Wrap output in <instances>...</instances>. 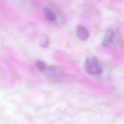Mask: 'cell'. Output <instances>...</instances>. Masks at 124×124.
Masks as SVG:
<instances>
[{
	"label": "cell",
	"instance_id": "cell-1",
	"mask_svg": "<svg viewBox=\"0 0 124 124\" xmlns=\"http://www.w3.org/2000/svg\"><path fill=\"white\" fill-rule=\"evenodd\" d=\"M85 69L92 75H99L102 73V67L99 60L95 57H89L85 62Z\"/></svg>",
	"mask_w": 124,
	"mask_h": 124
},
{
	"label": "cell",
	"instance_id": "cell-6",
	"mask_svg": "<svg viewBox=\"0 0 124 124\" xmlns=\"http://www.w3.org/2000/svg\"><path fill=\"white\" fill-rule=\"evenodd\" d=\"M49 43V39L48 36L46 35H44L41 37V39L39 41V44L42 47H47Z\"/></svg>",
	"mask_w": 124,
	"mask_h": 124
},
{
	"label": "cell",
	"instance_id": "cell-4",
	"mask_svg": "<svg viewBox=\"0 0 124 124\" xmlns=\"http://www.w3.org/2000/svg\"><path fill=\"white\" fill-rule=\"evenodd\" d=\"M44 15L47 21L50 22H54L56 20L57 16L56 13L48 7H46L44 9Z\"/></svg>",
	"mask_w": 124,
	"mask_h": 124
},
{
	"label": "cell",
	"instance_id": "cell-2",
	"mask_svg": "<svg viewBox=\"0 0 124 124\" xmlns=\"http://www.w3.org/2000/svg\"><path fill=\"white\" fill-rule=\"evenodd\" d=\"M76 35L78 38L81 41H85L88 39L90 36V33L88 29L85 26L82 25H78L76 29Z\"/></svg>",
	"mask_w": 124,
	"mask_h": 124
},
{
	"label": "cell",
	"instance_id": "cell-5",
	"mask_svg": "<svg viewBox=\"0 0 124 124\" xmlns=\"http://www.w3.org/2000/svg\"><path fill=\"white\" fill-rule=\"evenodd\" d=\"M36 67L37 68V69L38 70H39L40 71H42V72H44L45 70L47 69V65L43 61L41 60H38L37 61L36 63Z\"/></svg>",
	"mask_w": 124,
	"mask_h": 124
},
{
	"label": "cell",
	"instance_id": "cell-3",
	"mask_svg": "<svg viewBox=\"0 0 124 124\" xmlns=\"http://www.w3.org/2000/svg\"><path fill=\"white\" fill-rule=\"evenodd\" d=\"M115 38V32L111 29H109L107 31L104 38L102 42V46L103 47H108L110 46L113 41Z\"/></svg>",
	"mask_w": 124,
	"mask_h": 124
}]
</instances>
